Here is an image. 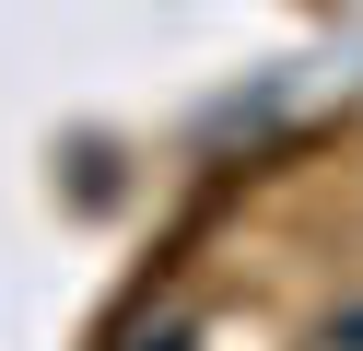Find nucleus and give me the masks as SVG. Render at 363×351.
I'll use <instances>...</instances> for the list:
<instances>
[{
  "instance_id": "obj_1",
  "label": "nucleus",
  "mask_w": 363,
  "mask_h": 351,
  "mask_svg": "<svg viewBox=\"0 0 363 351\" xmlns=\"http://www.w3.org/2000/svg\"><path fill=\"white\" fill-rule=\"evenodd\" d=\"M328 351H363V316H352V328H328Z\"/></svg>"
}]
</instances>
